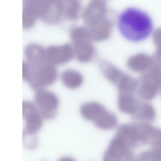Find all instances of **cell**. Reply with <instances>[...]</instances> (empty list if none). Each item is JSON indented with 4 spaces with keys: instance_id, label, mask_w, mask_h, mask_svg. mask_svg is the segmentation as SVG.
Instances as JSON below:
<instances>
[{
    "instance_id": "17",
    "label": "cell",
    "mask_w": 161,
    "mask_h": 161,
    "mask_svg": "<svg viewBox=\"0 0 161 161\" xmlns=\"http://www.w3.org/2000/svg\"><path fill=\"white\" fill-rule=\"evenodd\" d=\"M155 115V109L152 105L147 103H140L133 116L137 119L152 121L154 119Z\"/></svg>"
},
{
    "instance_id": "10",
    "label": "cell",
    "mask_w": 161,
    "mask_h": 161,
    "mask_svg": "<svg viewBox=\"0 0 161 161\" xmlns=\"http://www.w3.org/2000/svg\"><path fill=\"white\" fill-rule=\"evenodd\" d=\"M154 64L152 56L143 53L132 55L128 58L127 62V66L130 69L143 73Z\"/></svg>"
},
{
    "instance_id": "8",
    "label": "cell",
    "mask_w": 161,
    "mask_h": 161,
    "mask_svg": "<svg viewBox=\"0 0 161 161\" xmlns=\"http://www.w3.org/2000/svg\"><path fill=\"white\" fill-rule=\"evenodd\" d=\"M74 55L73 47L68 43L51 45L45 49L46 60L54 65L67 62Z\"/></svg>"
},
{
    "instance_id": "15",
    "label": "cell",
    "mask_w": 161,
    "mask_h": 161,
    "mask_svg": "<svg viewBox=\"0 0 161 161\" xmlns=\"http://www.w3.org/2000/svg\"><path fill=\"white\" fill-rule=\"evenodd\" d=\"M63 84L70 89H76L80 87L83 82L81 75L77 71L72 69H67L64 71L61 75Z\"/></svg>"
},
{
    "instance_id": "2",
    "label": "cell",
    "mask_w": 161,
    "mask_h": 161,
    "mask_svg": "<svg viewBox=\"0 0 161 161\" xmlns=\"http://www.w3.org/2000/svg\"><path fill=\"white\" fill-rule=\"evenodd\" d=\"M23 79L36 91L53 84L57 78L54 64L47 62L29 61L23 63Z\"/></svg>"
},
{
    "instance_id": "19",
    "label": "cell",
    "mask_w": 161,
    "mask_h": 161,
    "mask_svg": "<svg viewBox=\"0 0 161 161\" xmlns=\"http://www.w3.org/2000/svg\"><path fill=\"white\" fill-rule=\"evenodd\" d=\"M63 14L67 18L74 19L78 17L81 5L79 1L74 0L62 1Z\"/></svg>"
},
{
    "instance_id": "14",
    "label": "cell",
    "mask_w": 161,
    "mask_h": 161,
    "mask_svg": "<svg viewBox=\"0 0 161 161\" xmlns=\"http://www.w3.org/2000/svg\"><path fill=\"white\" fill-rule=\"evenodd\" d=\"M100 67L107 79L117 86L122 80L126 74L107 61L101 62Z\"/></svg>"
},
{
    "instance_id": "13",
    "label": "cell",
    "mask_w": 161,
    "mask_h": 161,
    "mask_svg": "<svg viewBox=\"0 0 161 161\" xmlns=\"http://www.w3.org/2000/svg\"><path fill=\"white\" fill-rule=\"evenodd\" d=\"M140 104V103L132 93H119L118 104L121 112L133 115L136 112Z\"/></svg>"
},
{
    "instance_id": "6",
    "label": "cell",
    "mask_w": 161,
    "mask_h": 161,
    "mask_svg": "<svg viewBox=\"0 0 161 161\" xmlns=\"http://www.w3.org/2000/svg\"><path fill=\"white\" fill-rule=\"evenodd\" d=\"M136 157L132 150L114 136L104 154L103 161H136Z\"/></svg>"
},
{
    "instance_id": "9",
    "label": "cell",
    "mask_w": 161,
    "mask_h": 161,
    "mask_svg": "<svg viewBox=\"0 0 161 161\" xmlns=\"http://www.w3.org/2000/svg\"><path fill=\"white\" fill-rule=\"evenodd\" d=\"M106 3L104 1L93 0L87 5L83 14L85 23L90 27L105 18Z\"/></svg>"
},
{
    "instance_id": "23",
    "label": "cell",
    "mask_w": 161,
    "mask_h": 161,
    "mask_svg": "<svg viewBox=\"0 0 161 161\" xmlns=\"http://www.w3.org/2000/svg\"><path fill=\"white\" fill-rule=\"evenodd\" d=\"M36 16L28 10L23 8V25L25 28L31 26L34 23Z\"/></svg>"
},
{
    "instance_id": "3",
    "label": "cell",
    "mask_w": 161,
    "mask_h": 161,
    "mask_svg": "<svg viewBox=\"0 0 161 161\" xmlns=\"http://www.w3.org/2000/svg\"><path fill=\"white\" fill-rule=\"evenodd\" d=\"M75 55L80 62H86L93 57L94 49L87 28L78 26L71 32Z\"/></svg>"
},
{
    "instance_id": "26",
    "label": "cell",
    "mask_w": 161,
    "mask_h": 161,
    "mask_svg": "<svg viewBox=\"0 0 161 161\" xmlns=\"http://www.w3.org/2000/svg\"><path fill=\"white\" fill-rule=\"evenodd\" d=\"M58 161H75L73 158L70 157L65 156L60 158Z\"/></svg>"
},
{
    "instance_id": "4",
    "label": "cell",
    "mask_w": 161,
    "mask_h": 161,
    "mask_svg": "<svg viewBox=\"0 0 161 161\" xmlns=\"http://www.w3.org/2000/svg\"><path fill=\"white\" fill-rule=\"evenodd\" d=\"M137 93L146 101L153 99L161 87V67L155 64L143 73L140 80Z\"/></svg>"
},
{
    "instance_id": "20",
    "label": "cell",
    "mask_w": 161,
    "mask_h": 161,
    "mask_svg": "<svg viewBox=\"0 0 161 161\" xmlns=\"http://www.w3.org/2000/svg\"><path fill=\"white\" fill-rule=\"evenodd\" d=\"M149 145L151 146V149L161 152V129L153 127Z\"/></svg>"
},
{
    "instance_id": "1",
    "label": "cell",
    "mask_w": 161,
    "mask_h": 161,
    "mask_svg": "<svg viewBox=\"0 0 161 161\" xmlns=\"http://www.w3.org/2000/svg\"><path fill=\"white\" fill-rule=\"evenodd\" d=\"M118 26L120 32L125 38L137 42L149 36L153 31V24L150 16L146 12L130 7L119 15Z\"/></svg>"
},
{
    "instance_id": "12",
    "label": "cell",
    "mask_w": 161,
    "mask_h": 161,
    "mask_svg": "<svg viewBox=\"0 0 161 161\" xmlns=\"http://www.w3.org/2000/svg\"><path fill=\"white\" fill-rule=\"evenodd\" d=\"M107 110L103 105L95 102L84 103L80 108V113L83 117L94 122Z\"/></svg>"
},
{
    "instance_id": "16",
    "label": "cell",
    "mask_w": 161,
    "mask_h": 161,
    "mask_svg": "<svg viewBox=\"0 0 161 161\" xmlns=\"http://www.w3.org/2000/svg\"><path fill=\"white\" fill-rule=\"evenodd\" d=\"M94 123L99 128L104 130H110L116 126L118 119L114 114L107 110Z\"/></svg>"
},
{
    "instance_id": "25",
    "label": "cell",
    "mask_w": 161,
    "mask_h": 161,
    "mask_svg": "<svg viewBox=\"0 0 161 161\" xmlns=\"http://www.w3.org/2000/svg\"><path fill=\"white\" fill-rule=\"evenodd\" d=\"M152 57L154 63L161 67V49H156Z\"/></svg>"
},
{
    "instance_id": "5",
    "label": "cell",
    "mask_w": 161,
    "mask_h": 161,
    "mask_svg": "<svg viewBox=\"0 0 161 161\" xmlns=\"http://www.w3.org/2000/svg\"><path fill=\"white\" fill-rule=\"evenodd\" d=\"M34 104L43 119H51L57 114L59 100L53 93L42 88L35 91Z\"/></svg>"
},
{
    "instance_id": "24",
    "label": "cell",
    "mask_w": 161,
    "mask_h": 161,
    "mask_svg": "<svg viewBox=\"0 0 161 161\" xmlns=\"http://www.w3.org/2000/svg\"><path fill=\"white\" fill-rule=\"evenodd\" d=\"M153 39L157 49H161V28H158L154 31Z\"/></svg>"
},
{
    "instance_id": "18",
    "label": "cell",
    "mask_w": 161,
    "mask_h": 161,
    "mask_svg": "<svg viewBox=\"0 0 161 161\" xmlns=\"http://www.w3.org/2000/svg\"><path fill=\"white\" fill-rule=\"evenodd\" d=\"M25 55L30 61L37 62L43 61L45 58V49L37 44H30L25 49Z\"/></svg>"
},
{
    "instance_id": "21",
    "label": "cell",
    "mask_w": 161,
    "mask_h": 161,
    "mask_svg": "<svg viewBox=\"0 0 161 161\" xmlns=\"http://www.w3.org/2000/svg\"><path fill=\"white\" fill-rule=\"evenodd\" d=\"M136 161H161V154L151 149L143 151L136 155Z\"/></svg>"
},
{
    "instance_id": "7",
    "label": "cell",
    "mask_w": 161,
    "mask_h": 161,
    "mask_svg": "<svg viewBox=\"0 0 161 161\" xmlns=\"http://www.w3.org/2000/svg\"><path fill=\"white\" fill-rule=\"evenodd\" d=\"M22 111L25 122L23 133L35 135L42 126V117L34 103L29 101L23 102Z\"/></svg>"
},
{
    "instance_id": "22",
    "label": "cell",
    "mask_w": 161,
    "mask_h": 161,
    "mask_svg": "<svg viewBox=\"0 0 161 161\" xmlns=\"http://www.w3.org/2000/svg\"><path fill=\"white\" fill-rule=\"evenodd\" d=\"M23 143L27 148L31 149L36 148L38 141L35 135H30L23 133Z\"/></svg>"
},
{
    "instance_id": "11",
    "label": "cell",
    "mask_w": 161,
    "mask_h": 161,
    "mask_svg": "<svg viewBox=\"0 0 161 161\" xmlns=\"http://www.w3.org/2000/svg\"><path fill=\"white\" fill-rule=\"evenodd\" d=\"M87 28L92 40L101 41L109 37L111 32L112 25L110 21L105 18Z\"/></svg>"
}]
</instances>
